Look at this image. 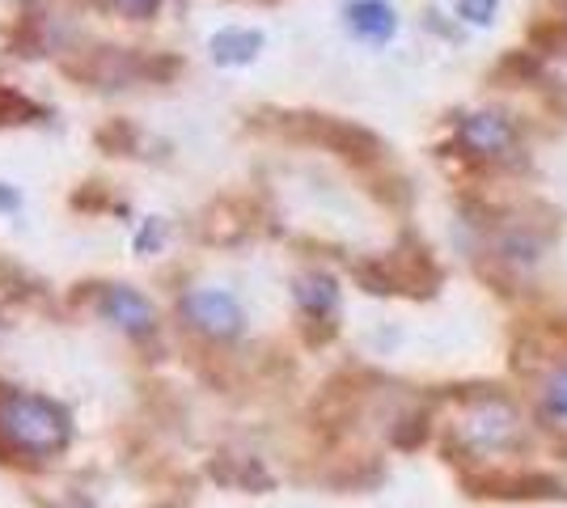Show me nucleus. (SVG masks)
<instances>
[{
	"label": "nucleus",
	"instance_id": "nucleus-7",
	"mask_svg": "<svg viewBox=\"0 0 567 508\" xmlns=\"http://www.w3.org/2000/svg\"><path fill=\"white\" fill-rule=\"evenodd\" d=\"M462 484L471 487L474 496H487V500H550V496H564V479L546 475V470H466Z\"/></svg>",
	"mask_w": 567,
	"mask_h": 508
},
{
	"label": "nucleus",
	"instance_id": "nucleus-3",
	"mask_svg": "<svg viewBox=\"0 0 567 508\" xmlns=\"http://www.w3.org/2000/svg\"><path fill=\"white\" fill-rule=\"evenodd\" d=\"M355 284L373 297H432L441 289L445 271L432 259L415 234H402V242L390 255H373V259H360L352 263Z\"/></svg>",
	"mask_w": 567,
	"mask_h": 508
},
{
	"label": "nucleus",
	"instance_id": "nucleus-18",
	"mask_svg": "<svg viewBox=\"0 0 567 508\" xmlns=\"http://www.w3.org/2000/svg\"><path fill=\"white\" fill-rule=\"evenodd\" d=\"M529 51L534 55H555V51L567 48V25L564 18H543V22H534L529 30Z\"/></svg>",
	"mask_w": 567,
	"mask_h": 508
},
{
	"label": "nucleus",
	"instance_id": "nucleus-23",
	"mask_svg": "<svg viewBox=\"0 0 567 508\" xmlns=\"http://www.w3.org/2000/svg\"><path fill=\"white\" fill-rule=\"evenodd\" d=\"M546 407H550V415L567 419V369H559V373L550 377V386H546Z\"/></svg>",
	"mask_w": 567,
	"mask_h": 508
},
{
	"label": "nucleus",
	"instance_id": "nucleus-9",
	"mask_svg": "<svg viewBox=\"0 0 567 508\" xmlns=\"http://www.w3.org/2000/svg\"><path fill=\"white\" fill-rule=\"evenodd\" d=\"M178 310L187 314V322L199 335L208 339H237L241 326H246V314H241L237 297L225 289H190Z\"/></svg>",
	"mask_w": 567,
	"mask_h": 508
},
{
	"label": "nucleus",
	"instance_id": "nucleus-17",
	"mask_svg": "<svg viewBox=\"0 0 567 508\" xmlns=\"http://www.w3.org/2000/svg\"><path fill=\"white\" fill-rule=\"evenodd\" d=\"M427 433H432V412L427 407H415V412H406L390 428V440H394V449H420L427 440Z\"/></svg>",
	"mask_w": 567,
	"mask_h": 508
},
{
	"label": "nucleus",
	"instance_id": "nucleus-11",
	"mask_svg": "<svg viewBox=\"0 0 567 508\" xmlns=\"http://www.w3.org/2000/svg\"><path fill=\"white\" fill-rule=\"evenodd\" d=\"M343 18H348V30L364 43H390L399 34V13L390 0H348Z\"/></svg>",
	"mask_w": 567,
	"mask_h": 508
},
{
	"label": "nucleus",
	"instance_id": "nucleus-4",
	"mask_svg": "<svg viewBox=\"0 0 567 508\" xmlns=\"http://www.w3.org/2000/svg\"><path fill=\"white\" fill-rule=\"evenodd\" d=\"M462 445V454L471 462L483 458H504V454H520L529 445V433H525V419L520 412L499 394V390H487V394H474L466 398V412H462V424L445 449Z\"/></svg>",
	"mask_w": 567,
	"mask_h": 508
},
{
	"label": "nucleus",
	"instance_id": "nucleus-6",
	"mask_svg": "<svg viewBox=\"0 0 567 508\" xmlns=\"http://www.w3.org/2000/svg\"><path fill=\"white\" fill-rule=\"evenodd\" d=\"M292 301L301 314V335L309 348H327L339 335V284L331 271H306L292 280Z\"/></svg>",
	"mask_w": 567,
	"mask_h": 508
},
{
	"label": "nucleus",
	"instance_id": "nucleus-22",
	"mask_svg": "<svg viewBox=\"0 0 567 508\" xmlns=\"http://www.w3.org/2000/svg\"><path fill=\"white\" fill-rule=\"evenodd\" d=\"M162 242H166V220L162 217H148L141 229H136V238H132L136 255H153V250H162Z\"/></svg>",
	"mask_w": 567,
	"mask_h": 508
},
{
	"label": "nucleus",
	"instance_id": "nucleus-15",
	"mask_svg": "<svg viewBox=\"0 0 567 508\" xmlns=\"http://www.w3.org/2000/svg\"><path fill=\"white\" fill-rule=\"evenodd\" d=\"M97 148H106V153H118V157H141V127L132 120H106L102 127L94 132Z\"/></svg>",
	"mask_w": 567,
	"mask_h": 508
},
{
	"label": "nucleus",
	"instance_id": "nucleus-1",
	"mask_svg": "<svg viewBox=\"0 0 567 508\" xmlns=\"http://www.w3.org/2000/svg\"><path fill=\"white\" fill-rule=\"evenodd\" d=\"M250 127L259 132H276L288 141H301V145H318L334 153L339 162H348L355 169H373L385 162V145H381L378 132L360 127L352 120H339V115H318V111H255Z\"/></svg>",
	"mask_w": 567,
	"mask_h": 508
},
{
	"label": "nucleus",
	"instance_id": "nucleus-12",
	"mask_svg": "<svg viewBox=\"0 0 567 508\" xmlns=\"http://www.w3.org/2000/svg\"><path fill=\"white\" fill-rule=\"evenodd\" d=\"M262 48H267V39L255 25H225V30H216L213 39H208L213 64H220V69H246V64L259 60Z\"/></svg>",
	"mask_w": 567,
	"mask_h": 508
},
{
	"label": "nucleus",
	"instance_id": "nucleus-14",
	"mask_svg": "<svg viewBox=\"0 0 567 508\" xmlns=\"http://www.w3.org/2000/svg\"><path fill=\"white\" fill-rule=\"evenodd\" d=\"M48 120V106H39L34 97H25L22 90L0 81V127H25V123Z\"/></svg>",
	"mask_w": 567,
	"mask_h": 508
},
{
	"label": "nucleus",
	"instance_id": "nucleus-19",
	"mask_svg": "<svg viewBox=\"0 0 567 508\" xmlns=\"http://www.w3.org/2000/svg\"><path fill=\"white\" fill-rule=\"evenodd\" d=\"M69 204L76 212H90V217H94V212H115V208H123L106 183H81V187L69 195Z\"/></svg>",
	"mask_w": 567,
	"mask_h": 508
},
{
	"label": "nucleus",
	"instance_id": "nucleus-2",
	"mask_svg": "<svg viewBox=\"0 0 567 508\" xmlns=\"http://www.w3.org/2000/svg\"><path fill=\"white\" fill-rule=\"evenodd\" d=\"M0 440L18 458H55L69 449L72 415L48 394L0 390Z\"/></svg>",
	"mask_w": 567,
	"mask_h": 508
},
{
	"label": "nucleus",
	"instance_id": "nucleus-20",
	"mask_svg": "<svg viewBox=\"0 0 567 508\" xmlns=\"http://www.w3.org/2000/svg\"><path fill=\"white\" fill-rule=\"evenodd\" d=\"M102 13H115V18H132V22H144V18H157L169 0H94Z\"/></svg>",
	"mask_w": 567,
	"mask_h": 508
},
{
	"label": "nucleus",
	"instance_id": "nucleus-13",
	"mask_svg": "<svg viewBox=\"0 0 567 508\" xmlns=\"http://www.w3.org/2000/svg\"><path fill=\"white\" fill-rule=\"evenodd\" d=\"M199 234L204 242H241L250 234V208L241 199H216L199 217Z\"/></svg>",
	"mask_w": 567,
	"mask_h": 508
},
{
	"label": "nucleus",
	"instance_id": "nucleus-16",
	"mask_svg": "<svg viewBox=\"0 0 567 508\" xmlns=\"http://www.w3.org/2000/svg\"><path fill=\"white\" fill-rule=\"evenodd\" d=\"M538 73H543V69H538V55H534V51H508L496 69H492V81L513 90V85H529Z\"/></svg>",
	"mask_w": 567,
	"mask_h": 508
},
{
	"label": "nucleus",
	"instance_id": "nucleus-10",
	"mask_svg": "<svg viewBox=\"0 0 567 508\" xmlns=\"http://www.w3.org/2000/svg\"><path fill=\"white\" fill-rule=\"evenodd\" d=\"M94 310L106 322H115L118 331H127V335H144V331L157 326L153 301L141 289H132V284H97Z\"/></svg>",
	"mask_w": 567,
	"mask_h": 508
},
{
	"label": "nucleus",
	"instance_id": "nucleus-24",
	"mask_svg": "<svg viewBox=\"0 0 567 508\" xmlns=\"http://www.w3.org/2000/svg\"><path fill=\"white\" fill-rule=\"evenodd\" d=\"M18 208H22V191H13L9 183H0V212H4V217H13Z\"/></svg>",
	"mask_w": 567,
	"mask_h": 508
},
{
	"label": "nucleus",
	"instance_id": "nucleus-5",
	"mask_svg": "<svg viewBox=\"0 0 567 508\" xmlns=\"http://www.w3.org/2000/svg\"><path fill=\"white\" fill-rule=\"evenodd\" d=\"M64 73L102 85V90H123L144 76L166 85L174 73H183V60L178 55H141L132 48H94L81 51V60H64Z\"/></svg>",
	"mask_w": 567,
	"mask_h": 508
},
{
	"label": "nucleus",
	"instance_id": "nucleus-21",
	"mask_svg": "<svg viewBox=\"0 0 567 508\" xmlns=\"http://www.w3.org/2000/svg\"><path fill=\"white\" fill-rule=\"evenodd\" d=\"M457 22H471V25H492L499 13V0H457L453 4Z\"/></svg>",
	"mask_w": 567,
	"mask_h": 508
},
{
	"label": "nucleus",
	"instance_id": "nucleus-25",
	"mask_svg": "<svg viewBox=\"0 0 567 508\" xmlns=\"http://www.w3.org/2000/svg\"><path fill=\"white\" fill-rule=\"evenodd\" d=\"M555 9H559V18H564V25H567V0H555Z\"/></svg>",
	"mask_w": 567,
	"mask_h": 508
},
{
	"label": "nucleus",
	"instance_id": "nucleus-8",
	"mask_svg": "<svg viewBox=\"0 0 567 508\" xmlns=\"http://www.w3.org/2000/svg\"><path fill=\"white\" fill-rule=\"evenodd\" d=\"M457 148L474 162H499L508 153H517V123L504 111H471L457 120Z\"/></svg>",
	"mask_w": 567,
	"mask_h": 508
}]
</instances>
